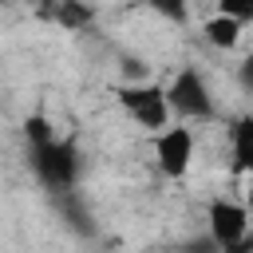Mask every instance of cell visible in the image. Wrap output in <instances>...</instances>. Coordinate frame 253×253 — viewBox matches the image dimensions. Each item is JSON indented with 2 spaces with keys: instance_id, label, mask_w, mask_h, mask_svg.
<instances>
[{
  "instance_id": "cell-1",
  "label": "cell",
  "mask_w": 253,
  "mask_h": 253,
  "mask_svg": "<svg viewBox=\"0 0 253 253\" xmlns=\"http://www.w3.org/2000/svg\"><path fill=\"white\" fill-rule=\"evenodd\" d=\"M123 107L130 111V119L138 126H146L154 134H162L170 126V111H174L162 87H126L123 91Z\"/></svg>"
},
{
  "instance_id": "cell-8",
  "label": "cell",
  "mask_w": 253,
  "mask_h": 253,
  "mask_svg": "<svg viewBox=\"0 0 253 253\" xmlns=\"http://www.w3.org/2000/svg\"><path fill=\"white\" fill-rule=\"evenodd\" d=\"M87 16H91V12L79 8V4H63V8H59V20H63V24H83Z\"/></svg>"
},
{
  "instance_id": "cell-2",
  "label": "cell",
  "mask_w": 253,
  "mask_h": 253,
  "mask_svg": "<svg viewBox=\"0 0 253 253\" xmlns=\"http://www.w3.org/2000/svg\"><path fill=\"white\" fill-rule=\"evenodd\" d=\"M166 99H170V107H174L178 115H186V119H210V115H213V99H210V91H206V79H202L194 67H186V71L174 75V83L166 87Z\"/></svg>"
},
{
  "instance_id": "cell-9",
  "label": "cell",
  "mask_w": 253,
  "mask_h": 253,
  "mask_svg": "<svg viewBox=\"0 0 253 253\" xmlns=\"http://www.w3.org/2000/svg\"><path fill=\"white\" fill-rule=\"evenodd\" d=\"M241 83H245V87L253 91V55H249V59L241 63Z\"/></svg>"
},
{
  "instance_id": "cell-6",
  "label": "cell",
  "mask_w": 253,
  "mask_h": 253,
  "mask_svg": "<svg viewBox=\"0 0 253 253\" xmlns=\"http://www.w3.org/2000/svg\"><path fill=\"white\" fill-rule=\"evenodd\" d=\"M241 28H245V24H237V20L221 16V12H213V16L206 20V40H210L213 47H237Z\"/></svg>"
},
{
  "instance_id": "cell-4",
  "label": "cell",
  "mask_w": 253,
  "mask_h": 253,
  "mask_svg": "<svg viewBox=\"0 0 253 253\" xmlns=\"http://www.w3.org/2000/svg\"><path fill=\"white\" fill-rule=\"evenodd\" d=\"M154 158H158V170L170 174V178H182L194 162V134L186 126H166L158 138H154Z\"/></svg>"
},
{
  "instance_id": "cell-5",
  "label": "cell",
  "mask_w": 253,
  "mask_h": 253,
  "mask_svg": "<svg viewBox=\"0 0 253 253\" xmlns=\"http://www.w3.org/2000/svg\"><path fill=\"white\" fill-rule=\"evenodd\" d=\"M233 170H241L245 178L253 174V119L233 123Z\"/></svg>"
},
{
  "instance_id": "cell-10",
  "label": "cell",
  "mask_w": 253,
  "mask_h": 253,
  "mask_svg": "<svg viewBox=\"0 0 253 253\" xmlns=\"http://www.w3.org/2000/svg\"><path fill=\"white\" fill-rule=\"evenodd\" d=\"M245 206H249V210H253V174H249V178H245Z\"/></svg>"
},
{
  "instance_id": "cell-7",
  "label": "cell",
  "mask_w": 253,
  "mask_h": 253,
  "mask_svg": "<svg viewBox=\"0 0 253 253\" xmlns=\"http://www.w3.org/2000/svg\"><path fill=\"white\" fill-rule=\"evenodd\" d=\"M217 12L229 16V20H237V24H245V20H253V0H221Z\"/></svg>"
},
{
  "instance_id": "cell-3",
  "label": "cell",
  "mask_w": 253,
  "mask_h": 253,
  "mask_svg": "<svg viewBox=\"0 0 253 253\" xmlns=\"http://www.w3.org/2000/svg\"><path fill=\"white\" fill-rule=\"evenodd\" d=\"M210 233H213V241L221 249H237L249 237V206L229 202V198L210 202Z\"/></svg>"
}]
</instances>
